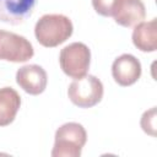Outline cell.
I'll return each instance as SVG.
<instances>
[{"instance_id":"obj_1","label":"cell","mask_w":157,"mask_h":157,"mask_svg":"<svg viewBox=\"0 0 157 157\" xmlns=\"http://www.w3.org/2000/svg\"><path fill=\"white\" fill-rule=\"evenodd\" d=\"M74 31L71 20L61 13L43 15L34 26L38 43L45 48H54L66 42Z\"/></svg>"},{"instance_id":"obj_2","label":"cell","mask_w":157,"mask_h":157,"mask_svg":"<svg viewBox=\"0 0 157 157\" xmlns=\"http://www.w3.org/2000/svg\"><path fill=\"white\" fill-rule=\"evenodd\" d=\"M87 141V132L78 123H65L55 131L52 157H80Z\"/></svg>"},{"instance_id":"obj_3","label":"cell","mask_w":157,"mask_h":157,"mask_svg":"<svg viewBox=\"0 0 157 157\" xmlns=\"http://www.w3.org/2000/svg\"><path fill=\"white\" fill-rule=\"evenodd\" d=\"M69 99L80 108H91L103 97V83L94 75L75 78L67 88Z\"/></svg>"},{"instance_id":"obj_4","label":"cell","mask_w":157,"mask_h":157,"mask_svg":"<svg viewBox=\"0 0 157 157\" xmlns=\"http://www.w3.org/2000/svg\"><path fill=\"white\" fill-rule=\"evenodd\" d=\"M91 63V52L85 43L75 42L64 47L59 54V64L65 75L80 78L87 75Z\"/></svg>"},{"instance_id":"obj_5","label":"cell","mask_w":157,"mask_h":157,"mask_svg":"<svg viewBox=\"0 0 157 157\" xmlns=\"http://www.w3.org/2000/svg\"><path fill=\"white\" fill-rule=\"evenodd\" d=\"M34 54L31 42L13 32L0 29V60L25 63Z\"/></svg>"},{"instance_id":"obj_6","label":"cell","mask_w":157,"mask_h":157,"mask_svg":"<svg viewBox=\"0 0 157 157\" xmlns=\"http://www.w3.org/2000/svg\"><path fill=\"white\" fill-rule=\"evenodd\" d=\"M16 82L26 93L38 96L44 92L48 83V76L42 66L37 64H29L17 70Z\"/></svg>"},{"instance_id":"obj_7","label":"cell","mask_w":157,"mask_h":157,"mask_svg":"<svg viewBox=\"0 0 157 157\" xmlns=\"http://www.w3.org/2000/svg\"><path fill=\"white\" fill-rule=\"evenodd\" d=\"M112 75L118 85L131 86L141 76V63L131 54H121L113 61Z\"/></svg>"},{"instance_id":"obj_8","label":"cell","mask_w":157,"mask_h":157,"mask_svg":"<svg viewBox=\"0 0 157 157\" xmlns=\"http://www.w3.org/2000/svg\"><path fill=\"white\" fill-rule=\"evenodd\" d=\"M37 0H0V21L21 25L31 15Z\"/></svg>"},{"instance_id":"obj_9","label":"cell","mask_w":157,"mask_h":157,"mask_svg":"<svg viewBox=\"0 0 157 157\" xmlns=\"http://www.w3.org/2000/svg\"><path fill=\"white\" fill-rule=\"evenodd\" d=\"M146 16V9L141 0H120L112 17L123 27H134Z\"/></svg>"},{"instance_id":"obj_10","label":"cell","mask_w":157,"mask_h":157,"mask_svg":"<svg viewBox=\"0 0 157 157\" xmlns=\"http://www.w3.org/2000/svg\"><path fill=\"white\" fill-rule=\"evenodd\" d=\"M132 43L141 52H155L157 48V21H141L132 31Z\"/></svg>"},{"instance_id":"obj_11","label":"cell","mask_w":157,"mask_h":157,"mask_svg":"<svg viewBox=\"0 0 157 157\" xmlns=\"http://www.w3.org/2000/svg\"><path fill=\"white\" fill-rule=\"evenodd\" d=\"M21 97L12 87L0 88V126L10 125L20 109Z\"/></svg>"},{"instance_id":"obj_12","label":"cell","mask_w":157,"mask_h":157,"mask_svg":"<svg viewBox=\"0 0 157 157\" xmlns=\"http://www.w3.org/2000/svg\"><path fill=\"white\" fill-rule=\"evenodd\" d=\"M119 1L120 0H92V6L101 16L110 17L113 16Z\"/></svg>"},{"instance_id":"obj_13","label":"cell","mask_w":157,"mask_h":157,"mask_svg":"<svg viewBox=\"0 0 157 157\" xmlns=\"http://www.w3.org/2000/svg\"><path fill=\"white\" fill-rule=\"evenodd\" d=\"M140 124L146 134L156 136V107H152L142 114Z\"/></svg>"}]
</instances>
